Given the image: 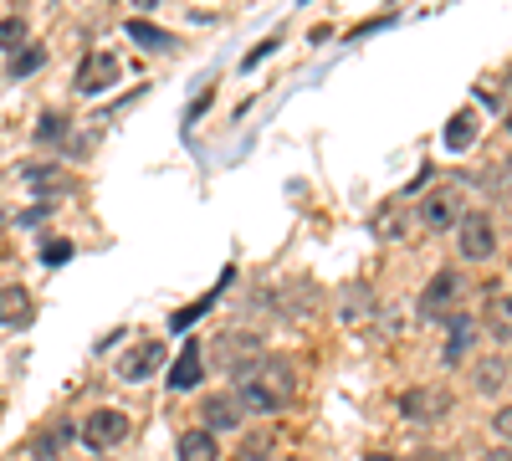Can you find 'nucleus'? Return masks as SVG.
I'll return each mask as SVG.
<instances>
[{
  "label": "nucleus",
  "instance_id": "nucleus-1",
  "mask_svg": "<svg viewBox=\"0 0 512 461\" xmlns=\"http://www.w3.org/2000/svg\"><path fill=\"white\" fill-rule=\"evenodd\" d=\"M297 395V364L287 354H262L246 374H236V400L251 415H277Z\"/></svg>",
  "mask_w": 512,
  "mask_h": 461
},
{
  "label": "nucleus",
  "instance_id": "nucleus-2",
  "mask_svg": "<svg viewBox=\"0 0 512 461\" xmlns=\"http://www.w3.org/2000/svg\"><path fill=\"white\" fill-rule=\"evenodd\" d=\"M466 277L456 272V267H446V272H436L431 277V287H425V298H420V313L425 318H436V323H451V318H461L466 308Z\"/></svg>",
  "mask_w": 512,
  "mask_h": 461
},
{
  "label": "nucleus",
  "instance_id": "nucleus-3",
  "mask_svg": "<svg viewBox=\"0 0 512 461\" xmlns=\"http://www.w3.org/2000/svg\"><path fill=\"white\" fill-rule=\"evenodd\" d=\"M461 211H466L461 190L446 185V190H431V195L415 205V221H420L425 231H451V226H461Z\"/></svg>",
  "mask_w": 512,
  "mask_h": 461
},
{
  "label": "nucleus",
  "instance_id": "nucleus-4",
  "mask_svg": "<svg viewBox=\"0 0 512 461\" xmlns=\"http://www.w3.org/2000/svg\"><path fill=\"white\" fill-rule=\"evenodd\" d=\"M118 57L113 52H93V57H82V67H77V77H72V88L82 93V98H98V93H108L113 82H118Z\"/></svg>",
  "mask_w": 512,
  "mask_h": 461
},
{
  "label": "nucleus",
  "instance_id": "nucleus-5",
  "mask_svg": "<svg viewBox=\"0 0 512 461\" xmlns=\"http://www.w3.org/2000/svg\"><path fill=\"white\" fill-rule=\"evenodd\" d=\"M123 436H128V415L113 410V405L93 410L88 421H82V446H93V451H108V446H118Z\"/></svg>",
  "mask_w": 512,
  "mask_h": 461
},
{
  "label": "nucleus",
  "instance_id": "nucleus-6",
  "mask_svg": "<svg viewBox=\"0 0 512 461\" xmlns=\"http://www.w3.org/2000/svg\"><path fill=\"white\" fill-rule=\"evenodd\" d=\"M446 410H451V395L441 385H415L400 395V415L405 421H446Z\"/></svg>",
  "mask_w": 512,
  "mask_h": 461
},
{
  "label": "nucleus",
  "instance_id": "nucleus-7",
  "mask_svg": "<svg viewBox=\"0 0 512 461\" xmlns=\"http://www.w3.org/2000/svg\"><path fill=\"white\" fill-rule=\"evenodd\" d=\"M456 231H461V257H466V262H492V257H497V231H492L487 216H477V211L461 216Z\"/></svg>",
  "mask_w": 512,
  "mask_h": 461
},
{
  "label": "nucleus",
  "instance_id": "nucleus-8",
  "mask_svg": "<svg viewBox=\"0 0 512 461\" xmlns=\"http://www.w3.org/2000/svg\"><path fill=\"white\" fill-rule=\"evenodd\" d=\"M216 359L226 364V374H246L256 359H262V344H256L251 333H231V339L221 333V339H216Z\"/></svg>",
  "mask_w": 512,
  "mask_h": 461
},
{
  "label": "nucleus",
  "instance_id": "nucleus-9",
  "mask_svg": "<svg viewBox=\"0 0 512 461\" xmlns=\"http://www.w3.org/2000/svg\"><path fill=\"white\" fill-rule=\"evenodd\" d=\"M200 415H205V431H210V436H216V431H236V426H241V400H236V390L205 395V400H200Z\"/></svg>",
  "mask_w": 512,
  "mask_h": 461
},
{
  "label": "nucleus",
  "instance_id": "nucleus-10",
  "mask_svg": "<svg viewBox=\"0 0 512 461\" xmlns=\"http://www.w3.org/2000/svg\"><path fill=\"white\" fill-rule=\"evenodd\" d=\"M482 323H487V333H492L497 344H512V287H497V292H492Z\"/></svg>",
  "mask_w": 512,
  "mask_h": 461
},
{
  "label": "nucleus",
  "instance_id": "nucleus-11",
  "mask_svg": "<svg viewBox=\"0 0 512 461\" xmlns=\"http://www.w3.org/2000/svg\"><path fill=\"white\" fill-rule=\"evenodd\" d=\"M159 364H164V349L149 339V344H139V349H128V354H123L118 374H123V380H134V385H139V380H149V374H154Z\"/></svg>",
  "mask_w": 512,
  "mask_h": 461
},
{
  "label": "nucleus",
  "instance_id": "nucleus-12",
  "mask_svg": "<svg viewBox=\"0 0 512 461\" xmlns=\"http://www.w3.org/2000/svg\"><path fill=\"white\" fill-rule=\"evenodd\" d=\"M205 380V369H200V344L190 339L185 344V354L175 359V364H169V390H195Z\"/></svg>",
  "mask_w": 512,
  "mask_h": 461
},
{
  "label": "nucleus",
  "instance_id": "nucleus-13",
  "mask_svg": "<svg viewBox=\"0 0 512 461\" xmlns=\"http://www.w3.org/2000/svg\"><path fill=\"white\" fill-rule=\"evenodd\" d=\"M175 456L180 461H216L221 446H216V436H210V431H185L180 446H175Z\"/></svg>",
  "mask_w": 512,
  "mask_h": 461
},
{
  "label": "nucleus",
  "instance_id": "nucleus-14",
  "mask_svg": "<svg viewBox=\"0 0 512 461\" xmlns=\"http://www.w3.org/2000/svg\"><path fill=\"white\" fill-rule=\"evenodd\" d=\"M67 441H72V426H67V421H57V426H47V431H41V436L31 441V456H36V461H57V451H62Z\"/></svg>",
  "mask_w": 512,
  "mask_h": 461
},
{
  "label": "nucleus",
  "instance_id": "nucleus-15",
  "mask_svg": "<svg viewBox=\"0 0 512 461\" xmlns=\"http://www.w3.org/2000/svg\"><path fill=\"white\" fill-rule=\"evenodd\" d=\"M477 129H482V123H477V113H472V108H461V113L446 123V149H456V154H461L466 144L477 139Z\"/></svg>",
  "mask_w": 512,
  "mask_h": 461
},
{
  "label": "nucleus",
  "instance_id": "nucleus-16",
  "mask_svg": "<svg viewBox=\"0 0 512 461\" xmlns=\"http://www.w3.org/2000/svg\"><path fill=\"white\" fill-rule=\"evenodd\" d=\"M31 318V292L26 287H0V323H26Z\"/></svg>",
  "mask_w": 512,
  "mask_h": 461
},
{
  "label": "nucleus",
  "instance_id": "nucleus-17",
  "mask_svg": "<svg viewBox=\"0 0 512 461\" xmlns=\"http://www.w3.org/2000/svg\"><path fill=\"white\" fill-rule=\"evenodd\" d=\"M128 36H134L139 47H149V52H169V47H175V36H169V31H159V26H154V21H144V16H134V21H128Z\"/></svg>",
  "mask_w": 512,
  "mask_h": 461
},
{
  "label": "nucleus",
  "instance_id": "nucleus-18",
  "mask_svg": "<svg viewBox=\"0 0 512 461\" xmlns=\"http://www.w3.org/2000/svg\"><path fill=\"white\" fill-rule=\"evenodd\" d=\"M472 339H477V333H472V318H451V339H446V364H461L466 359V349H472Z\"/></svg>",
  "mask_w": 512,
  "mask_h": 461
},
{
  "label": "nucleus",
  "instance_id": "nucleus-19",
  "mask_svg": "<svg viewBox=\"0 0 512 461\" xmlns=\"http://www.w3.org/2000/svg\"><path fill=\"white\" fill-rule=\"evenodd\" d=\"M507 385V364L502 359H477V390L482 395H497Z\"/></svg>",
  "mask_w": 512,
  "mask_h": 461
},
{
  "label": "nucleus",
  "instance_id": "nucleus-20",
  "mask_svg": "<svg viewBox=\"0 0 512 461\" xmlns=\"http://www.w3.org/2000/svg\"><path fill=\"white\" fill-rule=\"evenodd\" d=\"M41 62H47V52H41V47L11 52V77H31V72H41Z\"/></svg>",
  "mask_w": 512,
  "mask_h": 461
},
{
  "label": "nucleus",
  "instance_id": "nucleus-21",
  "mask_svg": "<svg viewBox=\"0 0 512 461\" xmlns=\"http://www.w3.org/2000/svg\"><path fill=\"white\" fill-rule=\"evenodd\" d=\"M31 190H67V175H57L52 164H36V170H31Z\"/></svg>",
  "mask_w": 512,
  "mask_h": 461
},
{
  "label": "nucleus",
  "instance_id": "nucleus-22",
  "mask_svg": "<svg viewBox=\"0 0 512 461\" xmlns=\"http://www.w3.org/2000/svg\"><path fill=\"white\" fill-rule=\"evenodd\" d=\"M62 134H67V118H62V113H41V129H36V139H41V144H57Z\"/></svg>",
  "mask_w": 512,
  "mask_h": 461
},
{
  "label": "nucleus",
  "instance_id": "nucleus-23",
  "mask_svg": "<svg viewBox=\"0 0 512 461\" xmlns=\"http://www.w3.org/2000/svg\"><path fill=\"white\" fill-rule=\"evenodd\" d=\"M16 41H26V21L21 16H6V21H0V47H16Z\"/></svg>",
  "mask_w": 512,
  "mask_h": 461
},
{
  "label": "nucleus",
  "instance_id": "nucleus-24",
  "mask_svg": "<svg viewBox=\"0 0 512 461\" xmlns=\"http://www.w3.org/2000/svg\"><path fill=\"white\" fill-rule=\"evenodd\" d=\"M41 262H47V267L72 262V246H67V241H47V246H41Z\"/></svg>",
  "mask_w": 512,
  "mask_h": 461
},
{
  "label": "nucleus",
  "instance_id": "nucleus-25",
  "mask_svg": "<svg viewBox=\"0 0 512 461\" xmlns=\"http://www.w3.org/2000/svg\"><path fill=\"white\" fill-rule=\"evenodd\" d=\"M492 426H497V436H502V441H507V446H512V405H507V410H497V415H492Z\"/></svg>",
  "mask_w": 512,
  "mask_h": 461
},
{
  "label": "nucleus",
  "instance_id": "nucleus-26",
  "mask_svg": "<svg viewBox=\"0 0 512 461\" xmlns=\"http://www.w3.org/2000/svg\"><path fill=\"white\" fill-rule=\"evenodd\" d=\"M262 451H267V441L256 436V441H246V451H241V461H262Z\"/></svg>",
  "mask_w": 512,
  "mask_h": 461
},
{
  "label": "nucleus",
  "instance_id": "nucleus-27",
  "mask_svg": "<svg viewBox=\"0 0 512 461\" xmlns=\"http://www.w3.org/2000/svg\"><path fill=\"white\" fill-rule=\"evenodd\" d=\"M482 461H512V446H492V451H482Z\"/></svg>",
  "mask_w": 512,
  "mask_h": 461
},
{
  "label": "nucleus",
  "instance_id": "nucleus-28",
  "mask_svg": "<svg viewBox=\"0 0 512 461\" xmlns=\"http://www.w3.org/2000/svg\"><path fill=\"white\" fill-rule=\"evenodd\" d=\"M410 461H446V456H441V451H415Z\"/></svg>",
  "mask_w": 512,
  "mask_h": 461
},
{
  "label": "nucleus",
  "instance_id": "nucleus-29",
  "mask_svg": "<svg viewBox=\"0 0 512 461\" xmlns=\"http://www.w3.org/2000/svg\"><path fill=\"white\" fill-rule=\"evenodd\" d=\"M364 461H400V456H390V451H369Z\"/></svg>",
  "mask_w": 512,
  "mask_h": 461
},
{
  "label": "nucleus",
  "instance_id": "nucleus-30",
  "mask_svg": "<svg viewBox=\"0 0 512 461\" xmlns=\"http://www.w3.org/2000/svg\"><path fill=\"white\" fill-rule=\"evenodd\" d=\"M507 88H512V72H507Z\"/></svg>",
  "mask_w": 512,
  "mask_h": 461
},
{
  "label": "nucleus",
  "instance_id": "nucleus-31",
  "mask_svg": "<svg viewBox=\"0 0 512 461\" xmlns=\"http://www.w3.org/2000/svg\"><path fill=\"white\" fill-rule=\"evenodd\" d=\"M507 134H512V118H507Z\"/></svg>",
  "mask_w": 512,
  "mask_h": 461
}]
</instances>
